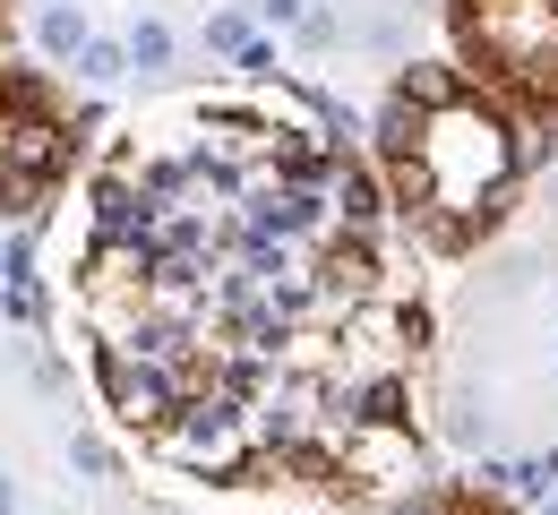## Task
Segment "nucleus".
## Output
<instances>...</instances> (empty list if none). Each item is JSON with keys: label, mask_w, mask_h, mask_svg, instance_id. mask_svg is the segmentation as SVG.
<instances>
[{"label": "nucleus", "mask_w": 558, "mask_h": 515, "mask_svg": "<svg viewBox=\"0 0 558 515\" xmlns=\"http://www.w3.org/2000/svg\"><path fill=\"white\" fill-rule=\"evenodd\" d=\"M378 147H387V172H396V198L413 207V223L429 241H456L473 223L498 216V198L515 189L524 172V147H515V121L507 103L489 95H447V103H387L378 121Z\"/></svg>", "instance_id": "nucleus-1"}, {"label": "nucleus", "mask_w": 558, "mask_h": 515, "mask_svg": "<svg viewBox=\"0 0 558 515\" xmlns=\"http://www.w3.org/2000/svg\"><path fill=\"white\" fill-rule=\"evenodd\" d=\"M456 35L498 95L558 121V0H456Z\"/></svg>", "instance_id": "nucleus-2"}, {"label": "nucleus", "mask_w": 558, "mask_h": 515, "mask_svg": "<svg viewBox=\"0 0 558 515\" xmlns=\"http://www.w3.org/2000/svg\"><path fill=\"white\" fill-rule=\"evenodd\" d=\"M61 163H70V130H61L44 103L0 112V198H9V207L44 198V189L61 181Z\"/></svg>", "instance_id": "nucleus-3"}, {"label": "nucleus", "mask_w": 558, "mask_h": 515, "mask_svg": "<svg viewBox=\"0 0 558 515\" xmlns=\"http://www.w3.org/2000/svg\"><path fill=\"white\" fill-rule=\"evenodd\" d=\"M104 404H112V421L121 430H163L181 404H190V387L172 378V369H155V361H130V353H104Z\"/></svg>", "instance_id": "nucleus-4"}, {"label": "nucleus", "mask_w": 558, "mask_h": 515, "mask_svg": "<svg viewBox=\"0 0 558 515\" xmlns=\"http://www.w3.org/2000/svg\"><path fill=\"white\" fill-rule=\"evenodd\" d=\"M35 44H44L52 61H77V52L95 44V35H86V9H77V0H61V9H44V17H35Z\"/></svg>", "instance_id": "nucleus-5"}, {"label": "nucleus", "mask_w": 558, "mask_h": 515, "mask_svg": "<svg viewBox=\"0 0 558 515\" xmlns=\"http://www.w3.org/2000/svg\"><path fill=\"white\" fill-rule=\"evenodd\" d=\"M387 515H507L498 499H482V490H429V499H404V507Z\"/></svg>", "instance_id": "nucleus-6"}, {"label": "nucleus", "mask_w": 558, "mask_h": 515, "mask_svg": "<svg viewBox=\"0 0 558 515\" xmlns=\"http://www.w3.org/2000/svg\"><path fill=\"white\" fill-rule=\"evenodd\" d=\"M121 52H130V61H138V70H163V61H172V26H163V17H138V26H130V44H121Z\"/></svg>", "instance_id": "nucleus-7"}, {"label": "nucleus", "mask_w": 558, "mask_h": 515, "mask_svg": "<svg viewBox=\"0 0 558 515\" xmlns=\"http://www.w3.org/2000/svg\"><path fill=\"white\" fill-rule=\"evenodd\" d=\"M77 77H86V86H112V77H130V52H121V44H86V52H77Z\"/></svg>", "instance_id": "nucleus-8"}, {"label": "nucleus", "mask_w": 558, "mask_h": 515, "mask_svg": "<svg viewBox=\"0 0 558 515\" xmlns=\"http://www.w3.org/2000/svg\"><path fill=\"white\" fill-rule=\"evenodd\" d=\"M336 44H344V26H336L327 9H318V17H301V52H336Z\"/></svg>", "instance_id": "nucleus-9"}, {"label": "nucleus", "mask_w": 558, "mask_h": 515, "mask_svg": "<svg viewBox=\"0 0 558 515\" xmlns=\"http://www.w3.org/2000/svg\"><path fill=\"white\" fill-rule=\"evenodd\" d=\"M207 44L215 52H250V26L241 17H207Z\"/></svg>", "instance_id": "nucleus-10"}, {"label": "nucleus", "mask_w": 558, "mask_h": 515, "mask_svg": "<svg viewBox=\"0 0 558 515\" xmlns=\"http://www.w3.org/2000/svg\"><path fill=\"white\" fill-rule=\"evenodd\" d=\"M507 481H515V490H550V481H558V455H533V464H515Z\"/></svg>", "instance_id": "nucleus-11"}, {"label": "nucleus", "mask_w": 558, "mask_h": 515, "mask_svg": "<svg viewBox=\"0 0 558 515\" xmlns=\"http://www.w3.org/2000/svg\"><path fill=\"white\" fill-rule=\"evenodd\" d=\"M0 515H17V481L9 473H0Z\"/></svg>", "instance_id": "nucleus-12"}, {"label": "nucleus", "mask_w": 558, "mask_h": 515, "mask_svg": "<svg viewBox=\"0 0 558 515\" xmlns=\"http://www.w3.org/2000/svg\"><path fill=\"white\" fill-rule=\"evenodd\" d=\"M44 9H61V0H44Z\"/></svg>", "instance_id": "nucleus-13"}, {"label": "nucleus", "mask_w": 558, "mask_h": 515, "mask_svg": "<svg viewBox=\"0 0 558 515\" xmlns=\"http://www.w3.org/2000/svg\"><path fill=\"white\" fill-rule=\"evenodd\" d=\"M542 515H558V507H542Z\"/></svg>", "instance_id": "nucleus-14"}, {"label": "nucleus", "mask_w": 558, "mask_h": 515, "mask_svg": "<svg viewBox=\"0 0 558 515\" xmlns=\"http://www.w3.org/2000/svg\"><path fill=\"white\" fill-rule=\"evenodd\" d=\"M0 249H9V241H0Z\"/></svg>", "instance_id": "nucleus-15"}]
</instances>
